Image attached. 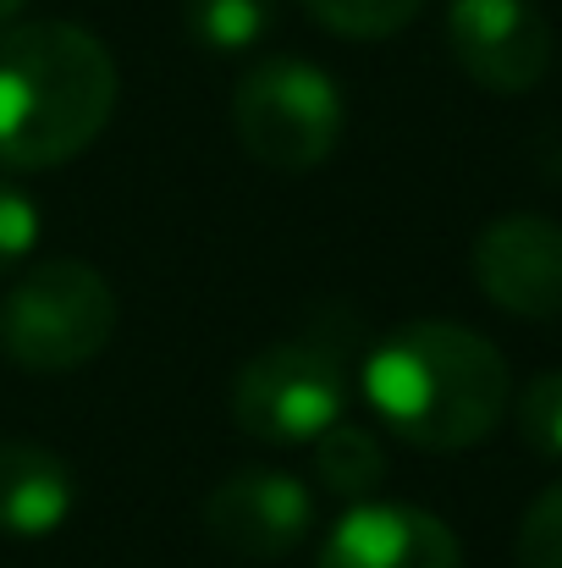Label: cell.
<instances>
[{"instance_id":"cell-1","label":"cell","mask_w":562,"mask_h":568,"mask_svg":"<svg viewBox=\"0 0 562 568\" xmlns=\"http://www.w3.org/2000/svg\"><path fill=\"white\" fill-rule=\"evenodd\" d=\"M365 397L397 442L425 453H463L502 425L513 376L480 332L452 321H413L370 348Z\"/></svg>"},{"instance_id":"cell-2","label":"cell","mask_w":562,"mask_h":568,"mask_svg":"<svg viewBox=\"0 0 562 568\" xmlns=\"http://www.w3.org/2000/svg\"><path fill=\"white\" fill-rule=\"evenodd\" d=\"M116 89V61L89 28H0V166L44 172L83 155L105 133Z\"/></svg>"},{"instance_id":"cell-3","label":"cell","mask_w":562,"mask_h":568,"mask_svg":"<svg viewBox=\"0 0 562 568\" xmlns=\"http://www.w3.org/2000/svg\"><path fill=\"white\" fill-rule=\"evenodd\" d=\"M116 293L89 260H39L0 298V354L33 376H67L105 354Z\"/></svg>"},{"instance_id":"cell-4","label":"cell","mask_w":562,"mask_h":568,"mask_svg":"<svg viewBox=\"0 0 562 568\" xmlns=\"http://www.w3.org/2000/svg\"><path fill=\"white\" fill-rule=\"evenodd\" d=\"M232 122L243 150L270 172H315L343 144V89L326 67L298 55H270L243 72L232 94Z\"/></svg>"},{"instance_id":"cell-5","label":"cell","mask_w":562,"mask_h":568,"mask_svg":"<svg viewBox=\"0 0 562 568\" xmlns=\"http://www.w3.org/2000/svg\"><path fill=\"white\" fill-rule=\"evenodd\" d=\"M348 397H354V381L337 343L287 337L243 365V376L232 386V419L254 442L304 447L348 414Z\"/></svg>"},{"instance_id":"cell-6","label":"cell","mask_w":562,"mask_h":568,"mask_svg":"<svg viewBox=\"0 0 562 568\" xmlns=\"http://www.w3.org/2000/svg\"><path fill=\"white\" fill-rule=\"evenodd\" d=\"M447 50L480 89L524 94L552 67V22L535 11V0H452Z\"/></svg>"},{"instance_id":"cell-7","label":"cell","mask_w":562,"mask_h":568,"mask_svg":"<svg viewBox=\"0 0 562 568\" xmlns=\"http://www.w3.org/2000/svg\"><path fill=\"white\" fill-rule=\"evenodd\" d=\"M315 525V491L287 469H237L204 497V530L221 552L265 564L287 558Z\"/></svg>"},{"instance_id":"cell-8","label":"cell","mask_w":562,"mask_h":568,"mask_svg":"<svg viewBox=\"0 0 562 568\" xmlns=\"http://www.w3.org/2000/svg\"><path fill=\"white\" fill-rule=\"evenodd\" d=\"M474 282L480 293L519 315V321H558L562 315V226L546 215H502L474 243Z\"/></svg>"},{"instance_id":"cell-9","label":"cell","mask_w":562,"mask_h":568,"mask_svg":"<svg viewBox=\"0 0 562 568\" xmlns=\"http://www.w3.org/2000/svg\"><path fill=\"white\" fill-rule=\"evenodd\" d=\"M320 568H463L458 536L408 503H359L320 547Z\"/></svg>"},{"instance_id":"cell-10","label":"cell","mask_w":562,"mask_h":568,"mask_svg":"<svg viewBox=\"0 0 562 568\" xmlns=\"http://www.w3.org/2000/svg\"><path fill=\"white\" fill-rule=\"evenodd\" d=\"M78 508V475L39 442H0V536H50Z\"/></svg>"},{"instance_id":"cell-11","label":"cell","mask_w":562,"mask_h":568,"mask_svg":"<svg viewBox=\"0 0 562 568\" xmlns=\"http://www.w3.org/2000/svg\"><path fill=\"white\" fill-rule=\"evenodd\" d=\"M315 475L337 497H370L375 486L386 480V447H380V436L370 425L343 414L331 430L315 436Z\"/></svg>"},{"instance_id":"cell-12","label":"cell","mask_w":562,"mask_h":568,"mask_svg":"<svg viewBox=\"0 0 562 568\" xmlns=\"http://www.w3.org/2000/svg\"><path fill=\"white\" fill-rule=\"evenodd\" d=\"M183 22L193 44L232 55V50H254L270 33L276 0H183Z\"/></svg>"},{"instance_id":"cell-13","label":"cell","mask_w":562,"mask_h":568,"mask_svg":"<svg viewBox=\"0 0 562 568\" xmlns=\"http://www.w3.org/2000/svg\"><path fill=\"white\" fill-rule=\"evenodd\" d=\"M304 11L343 39H386L402 33L425 11V0H304Z\"/></svg>"},{"instance_id":"cell-14","label":"cell","mask_w":562,"mask_h":568,"mask_svg":"<svg viewBox=\"0 0 562 568\" xmlns=\"http://www.w3.org/2000/svg\"><path fill=\"white\" fill-rule=\"evenodd\" d=\"M519 430L535 453L562 458V371L552 376H535L519 397Z\"/></svg>"},{"instance_id":"cell-15","label":"cell","mask_w":562,"mask_h":568,"mask_svg":"<svg viewBox=\"0 0 562 568\" xmlns=\"http://www.w3.org/2000/svg\"><path fill=\"white\" fill-rule=\"evenodd\" d=\"M519 568H562V480L530 503L519 525Z\"/></svg>"},{"instance_id":"cell-16","label":"cell","mask_w":562,"mask_h":568,"mask_svg":"<svg viewBox=\"0 0 562 568\" xmlns=\"http://www.w3.org/2000/svg\"><path fill=\"white\" fill-rule=\"evenodd\" d=\"M39 232H44L39 204L17 189V183H6V178H0V276H6V271H17V265L33 254Z\"/></svg>"},{"instance_id":"cell-17","label":"cell","mask_w":562,"mask_h":568,"mask_svg":"<svg viewBox=\"0 0 562 568\" xmlns=\"http://www.w3.org/2000/svg\"><path fill=\"white\" fill-rule=\"evenodd\" d=\"M22 6H28V0H0V28H6V22H11V17H17Z\"/></svg>"}]
</instances>
